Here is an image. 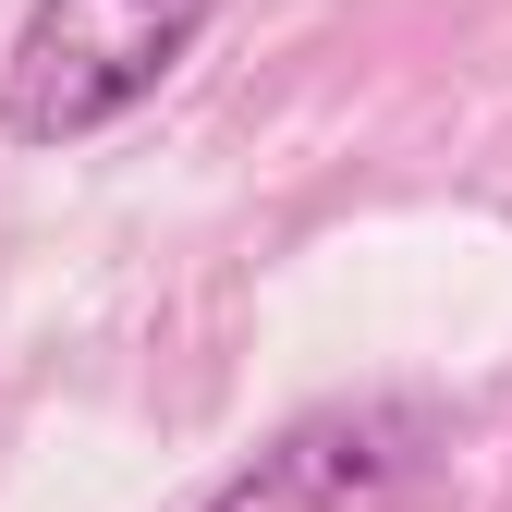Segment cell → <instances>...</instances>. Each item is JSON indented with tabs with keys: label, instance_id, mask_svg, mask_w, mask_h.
I'll return each mask as SVG.
<instances>
[{
	"label": "cell",
	"instance_id": "6da1fadb",
	"mask_svg": "<svg viewBox=\"0 0 512 512\" xmlns=\"http://www.w3.org/2000/svg\"><path fill=\"white\" fill-rule=\"evenodd\" d=\"M220 25V0H37L13 61H0V135L13 147H86L110 122H135L196 37Z\"/></svg>",
	"mask_w": 512,
	"mask_h": 512
},
{
	"label": "cell",
	"instance_id": "7a4b0ae2",
	"mask_svg": "<svg viewBox=\"0 0 512 512\" xmlns=\"http://www.w3.org/2000/svg\"><path fill=\"white\" fill-rule=\"evenodd\" d=\"M427 464H439V415L403 391H354V403H305L293 427H269L196 512H403Z\"/></svg>",
	"mask_w": 512,
	"mask_h": 512
}]
</instances>
